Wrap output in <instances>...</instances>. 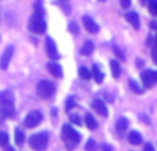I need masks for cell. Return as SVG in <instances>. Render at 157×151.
I'll use <instances>...</instances> for the list:
<instances>
[{
    "mask_svg": "<svg viewBox=\"0 0 157 151\" xmlns=\"http://www.w3.org/2000/svg\"><path fill=\"white\" fill-rule=\"evenodd\" d=\"M0 115L4 118H13L15 115L14 108V94L8 90L0 93Z\"/></svg>",
    "mask_w": 157,
    "mask_h": 151,
    "instance_id": "obj_1",
    "label": "cell"
},
{
    "mask_svg": "<svg viewBox=\"0 0 157 151\" xmlns=\"http://www.w3.org/2000/svg\"><path fill=\"white\" fill-rule=\"evenodd\" d=\"M62 139L66 143V149L69 151H72V150H75V147H76L78 143H80L81 136L78 135L71 125L66 124L62 126Z\"/></svg>",
    "mask_w": 157,
    "mask_h": 151,
    "instance_id": "obj_2",
    "label": "cell"
},
{
    "mask_svg": "<svg viewBox=\"0 0 157 151\" xmlns=\"http://www.w3.org/2000/svg\"><path fill=\"white\" fill-rule=\"evenodd\" d=\"M48 133L47 132H39L35 133L29 137V147L35 151H44L48 144Z\"/></svg>",
    "mask_w": 157,
    "mask_h": 151,
    "instance_id": "obj_3",
    "label": "cell"
},
{
    "mask_svg": "<svg viewBox=\"0 0 157 151\" xmlns=\"http://www.w3.org/2000/svg\"><path fill=\"white\" fill-rule=\"evenodd\" d=\"M28 27H29V29L32 31V32L39 33V35H43L47 29V24H46V21H44V18L41 15H39V14H35V13H33V15L30 17Z\"/></svg>",
    "mask_w": 157,
    "mask_h": 151,
    "instance_id": "obj_4",
    "label": "cell"
},
{
    "mask_svg": "<svg viewBox=\"0 0 157 151\" xmlns=\"http://www.w3.org/2000/svg\"><path fill=\"white\" fill-rule=\"evenodd\" d=\"M36 92L41 99H50L55 93V85L50 80H40L36 86Z\"/></svg>",
    "mask_w": 157,
    "mask_h": 151,
    "instance_id": "obj_5",
    "label": "cell"
},
{
    "mask_svg": "<svg viewBox=\"0 0 157 151\" xmlns=\"http://www.w3.org/2000/svg\"><path fill=\"white\" fill-rule=\"evenodd\" d=\"M41 121H43V114L40 111H30L26 115V118H25L24 125L26 128H29V129H32V128L39 126L41 124Z\"/></svg>",
    "mask_w": 157,
    "mask_h": 151,
    "instance_id": "obj_6",
    "label": "cell"
},
{
    "mask_svg": "<svg viewBox=\"0 0 157 151\" xmlns=\"http://www.w3.org/2000/svg\"><path fill=\"white\" fill-rule=\"evenodd\" d=\"M141 79H142V83H144L145 88L150 89L157 82V71L145 69L144 72H141Z\"/></svg>",
    "mask_w": 157,
    "mask_h": 151,
    "instance_id": "obj_7",
    "label": "cell"
},
{
    "mask_svg": "<svg viewBox=\"0 0 157 151\" xmlns=\"http://www.w3.org/2000/svg\"><path fill=\"white\" fill-rule=\"evenodd\" d=\"M13 54H14L13 46H8L7 49L3 51L2 57H0V69H2V71H6V69L8 68V65H10V63H11V58H13Z\"/></svg>",
    "mask_w": 157,
    "mask_h": 151,
    "instance_id": "obj_8",
    "label": "cell"
},
{
    "mask_svg": "<svg viewBox=\"0 0 157 151\" xmlns=\"http://www.w3.org/2000/svg\"><path fill=\"white\" fill-rule=\"evenodd\" d=\"M46 53L51 60H57L58 58V51H57V44L54 43L50 36H46Z\"/></svg>",
    "mask_w": 157,
    "mask_h": 151,
    "instance_id": "obj_9",
    "label": "cell"
},
{
    "mask_svg": "<svg viewBox=\"0 0 157 151\" xmlns=\"http://www.w3.org/2000/svg\"><path fill=\"white\" fill-rule=\"evenodd\" d=\"M91 107H92V110L98 114V115L103 116V118L108 116V107L105 105V103H103L102 100H94L92 104H91Z\"/></svg>",
    "mask_w": 157,
    "mask_h": 151,
    "instance_id": "obj_10",
    "label": "cell"
},
{
    "mask_svg": "<svg viewBox=\"0 0 157 151\" xmlns=\"http://www.w3.org/2000/svg\"><path fill=\"white\" fill-rule=\"evenodd\" d=\"M83 25L90 33H98L99 32V25H98L97 22L88 15L83 17Z\"/></svg>",
    "mask_w": 157,
    "mask_h": 151,
    "instance_id": "obj_11",
    "label": "cell"
},
{
    "mask_svg": "<svg viewBox=\"0 0 157 151\" xmlns=\"http://www.w3.org/2000/svg\"><path fill=\"white\" fill-rule=\"evenodd\" d=\"M47 68H48V72L55 78H62V68H61L59 64L57 63H48L47 64Z\"/></svg>",
    "mask_w": 157,
    "mask_h": 151,
    "instance_id": "obj_12",
    "label": "cell"
},
{
    "mask_svg": "<svg viewBox=\"0 0 157 151\" xmlns=\"http://www.w3.org/2000/svg\"><path fill=\"white\" fill-rule=\"evenodd\" d=\"M127 137H128L130 144H132V146H139V144H142V136H141V133L136 132V130H131Z\"/></svg>",
    "mask_w": 157,
    "mask_h": 151,
    "instance_id": "obj_13",
    "label": "cell"
},
{
    "mask_svg": "<svg viewBox=\"0 0 157 151\" xmlns=\"http://www.w3.org/2000/svg\"><path fill=\"white\" fill-rule=\"evenodd\" d=\"M124 17L135 29H139V15L135 13V11H130V13H127Z\"/></svg>",
    "mask_w": 157,
    "mask_h": 151,
    "instance_id": "obj_14",
    "label": "cell"
},
{
    "mask_svg": "<svg viewBox=\"0 0 157 151\" xmlns=\"http://www.w3.org/2000/svg\"><path fill=\"white\" fill-rule=\"evenodd\" d=\"M91 75L94 76V80L97 83H102L103 82V78H105V75H103V72L101 71V68H99V65H98V64H94V65H92Z\"/></svg>",
    "mask_w": 157,
    "mask_h": 151,
    "instance_id": "obj_15",
    "label": "cell"
},
{
    "mask_svg": "<svg viewBox=\"0 0 157 151\" xmlns=\"http://www.w3.org/2000/svg\"><path fill=\"white\" fill-rule=\"evenodd\" d=\"M84 121H86V126L90 130H95L98 128V122L95 121V118L91 115V114H87L86 118H84Z\"/></svg>",
    "mask_w": 157,
    "mask_h": 151,
    "instance_id": "obj_16",
    "label": "cell"
},
{
    "mask_svg": "<svg viewBox=\"0 0 157 151\" xmlns=\"http://www.w3.org/2000/svg\"><path fill=\"white\" fill-rule=\"evenodd\" d=\"M110 69H112V75H113V78H120V75H121V68H120V64L117 63L116 60H112L110 61Z\"/></svg>",
    "mask_w": 157,
    "mask_h": 151,
    "instance_id": "obj_17",
    "label": "cell"
},
{
    "mask_svg": "<svg viewBox=\"0 0 157 151\" xmlns=\"http://www.w3.org/2000/svg\"><path fill=\"white\" fill-rule=\"evenodd\" d=\"M92 51H94V43H92L91 40H87L86 43L83 44V47L80 49V53L83 55H90Z\"/></svg>",
    "mask_w": 157,
    "mask_h": 151,
    "instance_id": "obj_18",
    "label": "cell"
},
{
    "mask_svg": "<svg viewBox=\"0 0 157 151\" xmlns=\"http://www.w3.org/2000/svg\"><path fill=\"white\" fill-rule=\"evenodd\" d=\"M127 128H128V119H127V118L121 116V118L117 119V122H116V129H117V132L121 133V132H124Z\"/></svg>",
    "mask_w": 157,
    "mask_h": 151,
    "instance_id": "obj_19",
    "label": "cell"
},
{
    "mask_svg": "<svg viewBox=\"0 0 157 151\" xmlns=\"http://www.w3.org/2000/svg\"><path fill=\"white\" fill-rule=\"evenodd\" d=\"M14 139H15V144H17V146H22V144L25 143V133H24V130L19 129V128H17Z\"/></svg>",
    "mask_w": 157,
    "mask_h": 151,
    "instance_id": "obj_20",
    "label": "cell"
},
{
    "mask_svg": "<svg viewBox=\"0 0 157 151\" xmlns=\"http://www.w3.org/2000/svg\"><path fill=\"white\" fill-rule=\"evenodd\" d=\"M78 76L84 80H88L92 75H91V72H90V69L87 68V67H80V68H78Z\"/></svg>",
    "mask_w": 157,
    "mask_h": 151,
    "instance_id": "obj_21",
    "label": "cell"
},
{
    "mask_svg": "<svg viewBox=\"0 0 157 151\" xmlns=\"http://www.w3.org/2000/svg\"><path fill=\"white\" fill-rule=\"evenodd\" d=\"M128 83H130V89H131V90H132L135 94H142V93H144V89H142L141 86L136 83V80L130 79V82H128Z\"/></svg>",
    "mask_w": 157,
    "mask_h": 151,
    "instance_id": "obj_22",
    "label": "cell"
},
{
    "mask_svg": "<svg viewBox=\"0 0 157 151\" xmlns=\"http://www.w3.org/2000/svg\"><path fill=\"white\" fill-rule=\"evenodd\" d=\"M84 149H86V151H98V144L95 143L94 139H88Z\"/></svg>",
    "mask_w": 157,
    "mask_h": 151,
    "instance_id": "obj_23",
    "label": "cell"
},
{
    "mask_svg": "<svg viewBox=\"0 0 157 151\" xmlns=\"http://www.w3.org/2000/svg\"><path fill=\"white\" fill-rule=\"evenodd\" d=\"M33 8H35V14H39V15H41V17L44 15V10H43V6H41V0H37V2L33 4Z\"/></svg>",
    "mask_w": 157,
    "mask_h": 151,
    "instance_id": "obj_24",
    "label": "cell"
},
{
    "mask_svg": "<svg viewBox=\"0 0 157 151\" xmlns=\"http://www.w3.org/2000/svg\"><path fill=\"white\" fill-rule=\"evenodd\" d=\"M147 8H149L150 14L157 15V0H150L149 4H147Z\"/></svg>",
    "mask_w": 157,
    "mask_h": 151,
    "instance_id": "obj_25",
    "label": "cell"
},
{
    "mask_svg": "<svg viewBox=\"0 0 157 151\" xmlns=\"http://www.w3.org/2000/svg\"><path fill=\"white\" fill-rule=\"evenodd\" d=\"M8 135L6 132H0V146H8Z\"/></svg>",
    "mask_w": 157,
    "mask_h": 151,
    "instance_id": "obj_26",
    "label": "cell"
},
{
    "mask_svg": "<svg viewBox=\"0 0 157 151\" xmlns=\"http://www.w3.org/2000/svg\"><path fill=\"white\" fill-rule=\"evenodd\" d=\"M69 119H71L72 124H75V125H78V126H81V118L78 116V114H71Z\"/></svg>",
    "mask_w": 157,
    "mask_h": 151,
    "instance_id": "obj_27",
    "label": "cell"
},
{
    "mask_svg": "<svg viewBox=\"0 0 157 151\" xmlns=\"http://www.w3.org/2000/svg\"><path fill=\"white\" fill-rule=\"evenodd\" d=\"M75 105H76V104H75V99H73V97H69V99L66 100V105H65L66 112H68V111H71Z\"/></svg>",
    "mask_w": 157,
    "mask_h": 151,
    "instance_id": "obj_28",
    "label": "cell"
},
{
    "mask_svg": "<svg viewBox=\"0 0 157 151\" xmlns=\"http://www.w3.org/2000/svg\"><path fill=\"white\" fill-rule=\"evenodd\" d=\"M69 31H71L72 33H75V35H76V33H78V25L76 24V22L72 21L71 24H69Z\"/></svg>",
    "mask_w": 157,
    "mask_h": 151,
    "instance_id": "obj_29",
    "label": "cell"
},
{
    "mask_svg": "<svg viewBox=\"0 0 157 151\" xmlns=\"http://www.w3.org/2000/svg\"><path fill=\"white\" fill-rule=\"evenodd\" d=\"M113 51H114V54L117 55V58H120V60H124V55H123V53L120 51V49L117 46H113Z\"/></svg>",
    "mask_w": 157,
    "mask_h": 151,
    "instance_id": "obj_30",
    "label": "cell"
},
{
    "mask_svg": "<svg viewBox=\"0 0 157 151\" xmlns=\"http://www.w3.org/2000/svg\"><path fill=\"white\" fill-rule=\"evenodd\" d=\"M120 6L123 8H128L131 6V0H120Z\"/></svg>",
    "mask_w": 157,
    "mask_h": 151,
    "instance_id": "obj_31",
    "label": "cell"
},
{
    "mask_svg": "<svg viewBox=\"0 0 157 151\" xmlns=\"http://www.w3.org/2000/svg\"><path fill=\"white\" fill-rule=\"evenodd\" d=\"M144 151H156V150H155V147H153L152 143H146L144 146Z\"/></svg>",
    "mask_w": 157,
    "mask_h": 151,
    "instance_id": "obj_32",
    "label": "cell"
},
{
    "mask_svg": "<svg viewBox=\"0 0 157 151\" xmlns=\"http://www.w3.org/2000/svg\"><path fill=\"white\" fill-rule=\"evenodd\" d=\"M101 151H114L113 147L109 146V144H103L102 147H101Z\"/></svg>",
    "mask_w": 157,
    "mask_h": 151,
    "instance_id": "obj_33",
    "label": "cell"
},
{
    "mask_svg": "<svg viewBox=\"0 0 157 151\" xmlns=\"http://www.w3.org/2000/svg\"><path fill=\"white\" fill-rule=\"evenodd\" d=\"M152 60H153V63L157 65V49H155L152 51Z\"/></svg>",
    "mask_w": 157,
    "mask_h": 151,
    "instance_id": "obj_34",
    "label": "cell"
},
{
    "mask_svg": "<svg viewBox=\"0 0 157 151\" xmlns=\"http://www.w3.org/2000/svg\"><path fill=\"white\" fill-rule=\"evenodd\" d=\"M150 27H152V29H157V22H150Z\"/></svg>",
    "mask_w": 157,
    "mask_h": 151,
    "instance_id": "obj_35",
    "label": "cell"
},
{
    "mask_svg": "<svg viewBox=\"0 0 157 151\" xmlns=\"http://www.w3.org/2000/svg\"><path fill=\"white\" fill-rule=\"evenodd\" d=\"M149 2H150V0H141V3L144 6H147V4H149Z\"/></svg>",
    "mask_w": 157,
    "mask_h": 151,
    "instance_id": "obj_36",
    "label": "cell"
},
{
    "mask_svg": "<svg viewBox=\"0 0 157 151\" xmlns=\"http://www.w3.org/2000/svg\"><path fill=\"white\" fill-rule=\"evenodd\" d=\"M6 151H15L11 146H6Z\"/></svg>",
    "mask_w": 157,
    "mask_h": 151,
    "instance_id": "obj_37",
    "label": "cell"
},
{
    "mask_svg": "<svg viewBox=\"0 0 157 151\" xmlns=\"http://www.w3.org/2000/svg\"><path fill=\"white\" fill-rule=\"evenodd\" d=\"M153 47H155V49L157 47V35L155 36V44H153Z\"/></svg>",
    "mask_w": 157,
    "mask_h": 151,
    "instance_id": "obj_38",
    "label": "cell"
},
{
    "mask_svg": "<svg viewBox=\"0 0 157 151\" xmlns=\"http://www.w3.org/2000/svg\"><path fill=\"white\" fill-rule=\"evenodd\" d=\"M61 2H66V0H61Z\"/></svg>",
    "mask_w": 157,
    "mask_h": 151,
    "instance_id": "obj_39",
    "label": "cell"
},
{
    "mask_svg": "<svg viewBox=\"0 0 157 151\" xmlns=\"http://www.w3.org/2000/svg\"><path fill=\"white\" fill-rule=\"evenodd\" d=\"M99 2H105V0H99Z\"/></svg>",
    "mask_w": 157,
    "mask_h": 151,
    "instance_id": "obj_40",
    "label": "cell"
}]
</instances>
